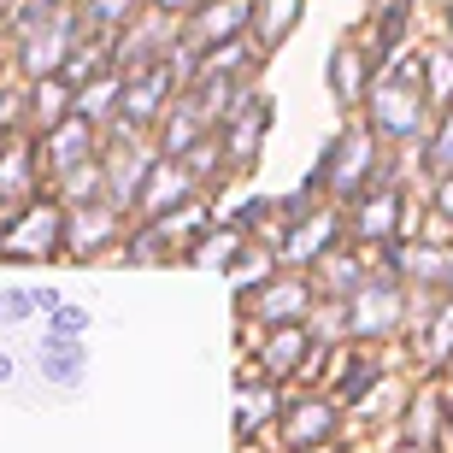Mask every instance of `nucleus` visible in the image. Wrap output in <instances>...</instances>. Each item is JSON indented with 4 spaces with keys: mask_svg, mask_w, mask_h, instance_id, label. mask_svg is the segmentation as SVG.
<instances>
[{
    "mask_svg": "<svg viewBox=\"0 0 453 453\" xmlns=\"http://www.w3.org/2000/svg\"><path fill=\"white\" fill-rule=\"evenodd\" d=\"M83 42V18L65 0H18L12 18V65L24 71V83L65 71V59Z\"/></svg>",
    "mask_w": 453,
    "mask_h": 453,
    "instance_id": "obj_1",
    "label": "nucleus"
},
{
    "mask_svg": "<svg viewBox=\"0 0 453 453\" xmlns=\"http://www.w3.org/2000/svg\"><path fill=\"white\" fill-rule=\"evenodd\" d=\"M365 112H371V130L377 135H388V142H412V135L424 130V112H430L418 59H395V65L365 88Z\"/></svg>",
    "mask_w": 453,
    "mask_h": 453,
    "instance_id": "obj_2",
    "label": "nucleus"
},
{
    "mask_svg": "<svg viewBox=\"0 0 453 453\" xmlns=\"http://www.w3.org/2000/svg\"><path fill=\"white\" fill-rule=\"evenodd\" d=\"M65 253V201H48L35 195L0 224V259L12 265H30V259H59Z\"/></svg>",
    "mask_w": 453,
    "mask_h": 453,
    "instance_id": "obj_3",
    "label": "nucleus"
},
{
    "mask_svg": "<svg viewBox=\"0 0 453 453\" xmlns=\"http://www.w3.org/2000/svg\"><path fill=\"white\" fill-rule=\"evenodd\" d=\"M377 177V130H342L330 148H324L319 171L306 177V188H324L330 201H359L365 183Z\"/></svg>",
    "mask_w": 453,
    "mask_h": 453,
    "instance_id": "obj_4",
    "label": "nucleus"
},
{
    "mask_svg": "<svg viewBox=\"0 0 453 453\" xmlns=\"http://www.w3.org/2000/svg\"><path fill=\"white\" fill-rule=\"evenodd\" d=\"M271 112H277L271 95H259V88H235L230 112H224L219 130H212L230 171H248L253 159H259V148H265V135H271Z\"/></svg>",
    "mask_w": 453,
    "mask_h": 453,
    "instance_id": "obj_5",
    "label": "nucleus"
},
{
    "mask_svg": "<svg viewBox=\"0 0 453 453\" xmlns=\"http://www.w3.org/2000/svg\"><path fill=\"white\" fill-rule=\"evenodd\" d=\"M183 95V71L177 65H148V71H124V101H118V130H159L165 106Z\"/></svg>",
    "mask_w": 453,
    "mask_h": 453,
    "instance_id": "obj_6",
    "label": "nucleus"
},
{
    "mask_svg": "<svg viewBox=\"0 0 453 453\" xmlns=\"http://www.w3.org/2000/svg\"><path fill=\"white\" fill-rule=\"evenodd\" d=\"M401 319H406V288H401V277H395V271H388V277H365V283L342 301V324H348L353 342L388 336Z\"/></svg>",
    "mask_w": 453,
    "mask_h": 453,
    "instance_id": "obj_7",
    "label": "nucleus"
},
{
    "mask_svg": "<svg viewBox=\"0 0 453 453\" xmlns=\"http://www.w3.org/2000/svg\"><path fill=\"white\" fill-rule=\"evenodd\" d=\"M124 224H130V212L112 206L106 195H95V201H65V259H101V253H112L118 242L130 235Z\"/></svg>",
    "mask_w": 453,
    "mask_h": 453,
    "instance_id": "obj_8",
    "label": "nucleus"
},
{
    "mask_svg": "<svg viewBox=\"0 0 453 453\" xmlns=\"http://www.w3.org/2000/svg\"><path fill=\"white\" fill-rule=\"evenodd\" d=\"M242 301H248V319L265 324V330L271 324H306L312 312H319V283H312L306 271H283V277L271 271L265 283L248 288Z\"/></svg>",
    "mask_w": 453,
    "mask_h": 453,
    "instance_id": "obj_9",
    "label": "nucleus"
},
{
    "mask_svg": "<svg viewBox=\"0 0 453 453\" xmlns=\"http://www.w3.org/2000/svg\"><path fill=\"white\" fill-rule=\"evenodd\" d=\"M336 242H342V212L336 206H312L301 219H288L283 242H277V259L288 271H312L324 253H336Z\"/></svg>",
    "mask_w": 453,
    "mask_h": 453,
    "instance_id": "obj_10",
    "label": "nucleus"
},
{
    "mask_svg": "<svg viewBox=\"0 0 453 453\" xmlns=\"http://www.w3.org/2000/svg\"><path fill=\"white\" fill-rule=\"evenodd\" d=\"M177 18L165 12H148V18H135L130 30L112 42V65L118 71H148V65H171L177 59Z\"/></svg>",
    "mask_w": 453,
    "mask_h": 453,
    "instance_id": "obj_11",
    "label": "nucleus"
},
{
    "mask_svg": "<svg viewBox=\"0 0 453 453\" xmlns=\"http://www.w3.org/2000/svg\"><path fill=\"white\" fill-rule=\"evenodd\" d=\"M35 148H42V165L48 171L71 177V171H83V165L101 159V124H88L83 112H71V118H59L53 130H42Z\"/></svg>",
    "mask_w": 453,
    "mask_h": 453,
    "instance_id": "obj_12",
    "label": "nucleus"
},
{
    "mask_svg": "<svg viewBox=\"0 0 453 453\" xmlns=\"http://www.w3.org/2000/svg\"><path fill=\"white\" fill-rule=\"evenodd\" d=\"M159 153H148L142 142H135V130H118L112 135V153L101 159V183H106V201L124 206V212H135V195H142V183H148V171Z\"/></svg>",
    "mask_w": 453,
    "mask_h": 453,
    "instance_id": "obj_13",
    "label": "nucleus"
},
{
    "mask_svg": "<svg viewBox=\"0 0 453 453\" xmlns=\"http://www.w3.org/2000/svg\"><path fill=\"white\" fill-rule=\"evenodd\" d=\"M248 18H253V0H201L183 18V48L206 53V48H224V42H242Z\"/></svg>",
    "mask_w": 453,
    "mask_h": 453,
    "instance_id": "obj_14",
    "label": "nucleus"
},
{
    "mask_svg": "<svg viewBox=\"0 0 453 453\" xmlns=\"http://www.w3.org/2000/svg\"><path fill=\"white\" fill-rule=\"evenodd\" d=\"M42 148L30 142V130H6L0 135V206L18 212L24 201H35V183H42Z\"/></svg>",
    "mask_w": 453,
    "mask_h": 453,
    "instance_id": "obj_15",
    "label": "nucleus"
},
{
    "mask_svg": "<svg viewBox=\"0 0 453 453\" xmlns=\"http://www.w3.org/2000/svg\"><path fill=\"white\" fill-rule=\"evenodd\" d=\"M201 195V177L183 165V159H153L148 183H142V195H135V219H165V212H177V206H188Z\"/></svg>",
    "mask_w": 453,
    "mask_h": 453,
    "instance_id": "obj_16",
    "label": "nucleus"
},
{
    "mask_svg": "<svg viewBox=\"0 0 453 453\" xmlns=\"http://www.w3.org/2000/svg\"><path fill=\"white\" fill-rule=\"evenodd\" d=\"M312 348H319V336H312L306 324H271L265 342L253 348V371H265L271 383H277V377H295V371H306Z\"/></svg>",
    "mask_w": 453,
    "mask_h": 453,
    "instance_id": "obj_17",
    "label": "nucleus"
},
{
    "mask_svg": "<svg viewBox=\"0 0 453 453\" xmlns=\"http://www.w3.org/2000/svg\"><path fill=\"white\" fill-rule=\"evenodd\" d=\"M336 441V406L324 395H301L283 406V448L306 453V448H330Z\"/></svg>",
    "mask_w": 453,
    "mask_h": 453,
    "instance_id": "obj_18",
    "label": "nucleus"
},
{
    "mask_svg": "<svg viewBox=\"0 0 453 453\" xmlns=\"http://www.w3.org/2000/svg\"><path fill=\"white\" fill-rule=\"evenodd\" d=\"M71 106H77V88H71L65 71H53V77H35V83H24V130H53L59 118H71Z\"/></svg>",
    "mask_w": 453,
    "mask_h": 453,
    "instance_id": "obj_19",
    "label": "nucleus"
},
{
    "mask_svg": "<svg viewBox=\"0 0 453 453\" xmlns=\"http://www.w3.org/2000/svg\"><path fill=\"white\" fill-rule=\"evenodd\" d=\"M35 365H42V377H48L53 388H83V377H88V348H83V336H42Z\"/></svg>",
    "mask_w": 453,
    "mask_h": 453,
    "instance_id": "obj_20",
    "label": "nucleus"
},
{
    "mask_svg": "<svg viewBox=\"0 0 453 453\" xmlns=\"http://www.w3.org/2000/svg\"><path fill=\"white\" fill-rule=\"evenodd\" d=\"M365 88H371V48L336 42V53H330V95H336V106H359Z\"/></svg>",
    "mask_w": 453,
    "mask_h": 453,
    "instance_id": "obj_21",
    "label": "nucleus"
},
{
    "mask_svg": "<svg viewBox=\"0 0 453 453\" xmlns=\"http://www.w3.org/2000/svg\"><path fill=\"white\" fill-rule=\"evenodd\" d=\"M306 0H253V18H248V42L259 53L283 48L288 35H295V24H301Z\"/></svg>",
    "mask_w": 453,
    "mask_h": 453,
    "instance_id": "obj_22",
    "label": "nucleus"
},
{
    "mask_svg": "<svg viewBox=\"0 0 453 453\" xmlns=\"http://www.w3.org/2000/svg\"><path fill=\"white\" fill-rule=\"evenodd\" d=\"M212 135V124H206L195 106H188V95H177V101L165 106V118H159V153L165 159H183L195 142H206Z\"/></svg>",
    "mask_w": 453,
    "mask_h": 453,
    "instance_id": "obj_23",
    "label": "nucleus"
},
{
    "mask_svg": "<svg viewBox=\"0 0 453 453\" xmlns=\"http://www.w3.org/2000/svg\"><path fill=\"white\" fill-rule=\"evenodd\" d=\"M248 242H253V235L242 230V224L224 219L219 230H206V235H195V242H188V265H195V271H230L235 253L248 248Z\"/></svg>",
    "mask_w": 453,
    "mask_h": 453,
    "instance_id": "obj_24",
    "label": "nucleus"
},
{
    "mask_svg": "<svg viewBox=\"0 0 453 453\" xmlns=\"http://www.w3.org/2000/svg\"><path fill=\"white\" fill-rule=\"evenodd\" d=\"M277 412H283V401H277V388H271L265 371L242 377V388H235V430H242V436H259V424L277 418Z\"/></svg>",
    "mask_w": 453,
    "mask_h": 453,
    "instance_id": "obj_25",
    "label": "nucleus"
},
{
    "mask_svg": "<svg viewBox=\"0 0 453 453\" xmlns=\"http://www.w3.org/2000/svg\"><path fill=\"white\" fill-rule=\"evenodd\" d=\"M148 0H77V18H83V35H101V42H118L142 18Z\"/></svg>",
    "mask_w": 453,
    "mask_h": 453,
    "instance_id": "obj_26",
    "label": "nucleus"
},
{
    "mask_svg": "<svg viewBox=\"0 0 453 453\" xmlns=\"http://www.w3.org/2000/svg\"><path fill=\"white\" fill-rule=\"evenodd\" d=\"M395 230H401V195H395V188L359 195V212H353V235H359V242H388Z\"/></svg>",
    "mask_w": 453,
    "mask_h": 453,
    "instance_id": "obj_27",
    "label": "nucleus"
},
{
    "mask_svg": "<svg viewBox=\"0 0 453 453\" xmlns=\"http://www.w3.org/2000/svg\"><path fill=\"white\" fill-rule=\"evenodd\" d=\"M118 101H124V71L112 65V71H101V77H88V83L77 88V106H71V112H83L88 124L106 130V124L118 118Z\"/></svg>",
    "mask_w": 453,
    "mask_h": 453,
    "instance_id": "obj_28",
    "label": "nucleus"
},
{
    "mask_svg": "<svg viewBox=\"0 0 453 453\" xmlns=\"http://www.w3.org/2000/svg\"><path fill=\"white\" fill-rule=\"evenodd\" d=\"M453 253L430 248V242H401L395 248V277H412V283H448Z\"/></svg>",
    "mask_w": 453,
    "mask_h": 453,
    "instance_id": "obj_29",
    "label": "nucleus"
},
{
    "mask_svg": "<svg viewBox=\"0 0 453 453\" xmlns=\"http://www.w3.org/2000/svg\"><path fill=\"white\" fill-rule=\"evenodd\" d=\"M312 283H319V295H330V301H348L353 288L365 283V265H359V253H324L319 265H312Z\"/></svg>",
    "mask_w": 453,
    "mask_h": 453,
    "instance_id": "obj_30",
    "label": "nucleus"
},
{
    "mask_svg": "<svg viewBox=\"0 0 453 453\" xmlns=\"http://www.w3.org/2000/svg\"><path fill=\"white\" fill-rule=\"evenodd\" d=\"M171 248H177V242L165 235L159 219H142V230L124 235V259H130V265H159V259H171Z\"/></svg>",
    "mask_w": 453,
    "mask_h": 453,
    "instance_id": "obj_31",
    "label": "nucleus"
},
{
    "mask_svg": "<svg viewBox=\"0 0 453 453\" xmlns=\"http://www.w3.org/2000/svg\"><path fill=\"white\" fill-rule=\"evenodd\" d=\"M271 271H277V253H265V248H259V242H248V248L235 253L230 277H235V288H242V295H248V288H259V283H265Z\"/></svg>",
    "mask_w": 453,
    "mask_h": 453,
    "instance_id": "obj_32",
    "label": "nucleus"
},
{
    "mask_svg": "<svg viewBox=\"0 0 453 453\" xmlns=\"http://www.w3.org/2000/svg\"><path fill=\"white\" fill-rule=\"evenodd\" d=\"M424 171L453 177V112H441V124L430 130V142H424Z\"/></svg>",
    "mask_w": 453,
    "mask_h": 453,
    "instance_id": "obj_33",
    "label": "nucleus"
},
{
    "mask_svg": "<svg viewBox=\"0 0 453 453\" xmlns=\"http://www.w3.org/2000/svg\"><path fill=\"white\" fill-rule=\"evenodd\" d=\"M418 65H424V95H430V106H448L453 101V53H430Z\"/></svg>",
    "mask_w": 453,
    "mask_h": 453,
    "instance_id": "obj_34",
    "label": "nucleus"
},
{
    "mask_svg": "<svg viewBox=\"0 0 453 453\" xmlns=\"http://www.w3.org/2000/svg\"><path fill=\"white\" fill-rule=\"evenodd\" d=\"M436 388H424L418 401H412V424H406V441H418V448H430L436 441Z\"/></svg>",
    "mask_w": 453,
    "mask_h": 453,
    "instance_id": "obj_35",
    "label": "nucleus"
},
{
    "mask_svg": "<svg viewBox=\"0 0 453 453\" xmlns=\"http://www.w3.org/2000/svg\"><path fill=\"white\" fill-rule=\"evenodd\" d=\"M88 306H77V301H59L48 312V336H88Z\"/></svg>",
    "mask_w": 453,
    "mask_h": 453,
    "instance_id": "obj_36",
    "label": "nucleus"
},
{
    "mask_svg": "<svg viewBox=\"0 0 453 453\" xmlns=\"http://www.w3.org/2000/svg\"><path fill=\"white\" fill-rule=\"evenodd\" d=\"M424 353H430V359H453V301L430 319V330H424Z\"/></svg>",
    "mask_w": 453,
    "mask_h": 453,
    "instance_id": "obj_37",
    "label": "nucleus"
},
{
    "mask_svg": "<svg viewBox=\"0 0 453 453\" xmlns=\"http://www.w3.org/2000/svg\"><path fill=\"white\" fill-rule=\"evenodd\" d=\"M201 0H148V12H165V18H188Z\"/></svg>",
    "mask_w": 453,
    "mask_h": 453,
    "instance_id": "obj_38",
    "label": "nucleus"
},
{
    "mask_svg": "<svg viewBox=\"0 0 453 453\" xmlns=\"http://www.w3.org/2000/svg\"><path fill=\"white\" fill-rule=\"evenodd\" d=\"M436 212L453 224V177H441V183H436Z\"/></svg>",
    "mask_w": 453,
    "mask_h": 453,
    "instance_id": "obj_39",
    "label": "nucleus"
},
{
    "mask_svg": "<svg viewBox=\"0 0 453 453\" xmlns=\"http://www.w3.org/2000/svg\"><path fill=\"white\" fill-rule=\"evenodd\" d=\"M12 377H18V365H12V353L0 348V383H12Z\"/></svg>",
    "mask_w": 453,
    "mask_h": 453,
    "instance_id": "obj_40",
    "label": "nucleus"
},
{
    "mask_svg": "<svg viewBox=\"0 0 453 453\" xmlns=\"http://www.w3.org/2000/svg\"><path fill=\"white\" fill-rule=\"evenodd\" d=\"M448 53H453V6H448Z\"/></svg>",
    "mask_w": 453,
    "mask_h": 453,
    "instance_id": "obj_41",
    "label": "nucleus"
},
{
    "mask_svg": "<svg viewBox=\"0 0 453 453\" xmlns=\"http://www.w3.org/2000/svg\"><path fill=\"white\" fill-rule=\"evenodd\" d=\"M401 453H430V448H418V441H406V448H401Z\"/></svg>",
    "mask_w": 453,
    "mask_h": 453,
    "instance_id": "obj_42",
    "label": "nucleus"
},
{
    "mask_svg": "<svg viewBox=\"0 0 453 453\" xmlns=\"http://www.w3.org/2000/svg\"><path fill=\"white\" fill-rule=\"evenodd\" d=\"M12 6H18V0H0V12H12Z\"/></svg>",
    "mask_w": 453,
    "mask_h": 453,
    "instance_id": "obj_43",
    "label": "nucleus"
},
{
    "mask_svg": "<svg viewBox=\"0 0 453 453\" xmlns=\"http://www.w3.org/2000/svg\"><path fill=\"white\" fill-rule=\"evenodd\" d=\"M448 430H453V401H448Z\"/></svg>",
    "mask_w": 453,
    "mask_h": 453,
    "instance_id": "obj_44",
    "label": "nucleus"
},
{
    "mask_svg": "<svg viewBox=\"0 0 453 453\" xmlns=\"http://www.w3.org/2000/svg\"><path fill=\"white\" fill-rule=\"evenodd\" d=\"M448 295H453V271H448Z\"/></svg>",
    "mask_w": 453,
    "mask_h": 453,
    "instance_id": "obj_45",
    "label": "nucleus"
},
{
    "mask_svg": "<svg viewBox=\"0 0 453 453\" xmlns=\"http://www.w3.org/2000/svg\"><path fill=\"white\" fill-rule=\"evenodd\" d=\"M0 65H6V59H0Z\"/></svg>",
    "mask_w": 453,
    "mask_h": 453,
    "instance_id": "obj_46",
    "label": "nucleus"
}]
</instances>
